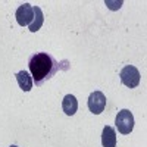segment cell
I'll return each mask as SVG.
<instances>
[{"label": "cell", "mask_w": 147, "mask_h": 147, "mask_svg": "<svg viewBox=\"0 0 147 147\" xmlns=\"http://www.w3.org/2000/svg\"><path fill=\"white\" fill-rule=\"evenodd\" d=\"M16 21L21 27H27L32 22V18H34V9L30 3H22L18 9H16Z\"/></svg>", "instance_id": "cell-5"}, {"label": "cell", "mask_w": 147, "mask_h": 147, "mask_svg": "<svg viewBox=\"0 0 147 147\" xmlns=\"http://www.w3.org/2000/svg\"><path fill=\"white\" fill-rule=\"evenodd\" d=\"M87 106L90 109V112L94 115H100L105 107H106V96L102 91H93L88 97Z\"/></svg>", "instance_id": "cell-4"}, {"label": "cell", "mask_w": 147, "mask_h": 147, "mask_svg": "<svg viewBox=\"0 0 147 147\" xmlns=\"http://www.w3.org/2000/svg\"><path fill=\"white\" fill-rule=\"evenodd\" d=\"M115 125L118 128V131L121 134H129L132 129H134V116H132V112H129L128 109H122L121 112H118L116 115V119H115Z\"/></svg>", "instance_id": "cell-2"}, {"label": "cell", "mask_w": 147, "mask_h": 147, "mask_svg": "<svg viewBox=\"0 0 147 147\" xmlns=\"http://www.w3.org/2000/svg\"><path fill=\"white\" fill-rule=\"evenodd\" d=\"M119 77H121V82L124 85H127L128 88H136L140 84V72L132 65H127L122 68Z\"/></svg>", "instance_id": "cell-3"}, {"label": "cell", "mask_w": 147, "mask_h": 147, "mask_svg": "<svg viewBox=\"0 0 147 147\" xmlns=\"http://www.w3.org/2000/svg\"><path fill=\"white\" fill-rule=\"evenodd\" d=\"M10 147H18V146H10Z\"/></svg>", "instance_id": "cell-10"}, {"label": "cell", "mask_w": 147, "mask_h": 147, "mask_svg": "<svg viewBox=\"0 0 147 147\" xmlns=\"http://www.w3.org/2000/svg\"><path fill=\"white\" fill-rule=\"evenodd\" d=\"M102 146L103 147H116V132L113 127L106 125L102 132Z\"/></svg>", "instance_id": "cell-7"}, {"label": "cell", "mask_w": 147, "mask_h": 147, "mask_svg": "<svg viewBox=\"0 0 147 147\" xmlns=\"http://www.w3.org/2000/svg\"><path fill=\"white\" fill-rule=\"evenodd\" d=\"M68 60L59 62L56 60L52 55H49L46 52H38L30 56L28 59V69L32 77V81L35 82V85H43L44 81L52 80L60 69H68L69 66H62V65H68Z\"/></svg>", "instance_id": "cell-1"}, {"label": "cell", "mask_w": 147, "mask_h": 147, "mask_svg": "<svg viewBox=\"0 0 147 147\" xmlns=\"http://www.w3.org/2000/svg\"><path fill=\"white\" fill-rule=\"evenodd\" d=\"M18 85L22 91H30L32 88V77L28 71H19L15 74Z\"/></svg>", "instance_id": "cell-6"}, {"label": "cell", "mask_w": 147, "mask_h": 147, "mask_svg": "<svg viewBox=\"0 0 147 147\" xmlns=\"http://www.w3.org/2000/svg\"><path fill=\"white\" fill-rule=\"evenodd\" d=\"M32 9H34V18H32V22L28 27H30L31 32H37L41 28L43 22H44V13H43L41 7H38V6H32Z\"/></svg>", "instance_id": "cell-9"}, {"label": "cell", "mask_w": 147, "mask_h": 147, "mask_svg": "<svg viewBox=\"0 0 147 147\" xmlns=\"http://www.w3.org/2000/svg\"><path fill=\"white\" fill-rule=\"evenodd\" d=\"M62 109H63V112H65L68 116L75 115L77 110H78V102H77V99H75V96L66 94V96L63 97V100H62Z\"/></svg>", "instance_id": "cell-8"}]
</instances>
